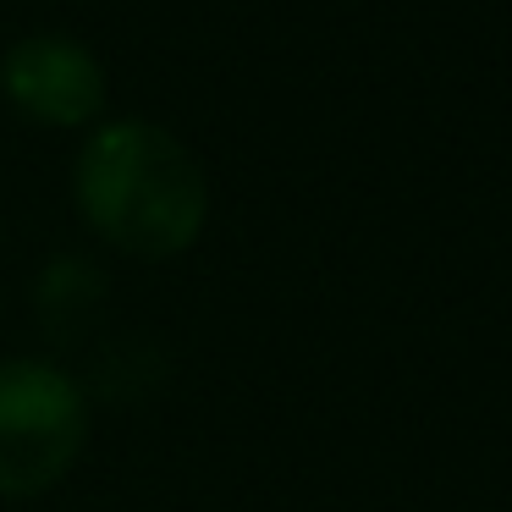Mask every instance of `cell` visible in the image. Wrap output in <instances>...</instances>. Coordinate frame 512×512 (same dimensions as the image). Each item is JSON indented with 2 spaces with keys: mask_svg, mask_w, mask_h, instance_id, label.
Here are the masks:
<instances>
[{
  "mask_svg": "<svg viewBox=\"0 0 512 512\" xmlns=\"http://www.w3.org/2000/svg\"><path fill=\"white\" fill-rule=\"evenodd\" d=\"M72 199L100 243L133 259L188 254L210 221V182L193 149L144 116L94 127L72 166Z\"/></svg>",
  "mask_w": 512,
  "mask_h": 512,
  "instance_id": "1",
  "label": "cell"
},
{
  "mask_svg": "<svg viewBox=\"0 0 512 512\" xmlns=\"http://www.w3.org/2000/svg\"><path fill=\"white\" fill-rule=\"evenodd\" d=\"M89 446V391L50 358L0 364V496L56 490Z\"/></svg>",
  "mask_w": 512,
  "mask_h": 512,
  "instance_id": "2",
  "label": "cell"
},
{
  "mask_svg": "<svg viewBox=\"0 0 512 512\" xmlns=\"http://www.w3.org/2000/svg\"><path fill=\"white\" fill-rule=\"evenodd\" d=\"M0 94L34 127H94L105 111V67L83 39L28 34L0 56Z\"/></svg>",
  "mask_w": 512,
  "mask_h": 512,
  "instance_id": "3",
  "label": "cell"
},
{
  "mask_svg": "<svg viewBox=\"0 0 512 512\" xmlns=\"http://www.w3.org/2000/svg\"><path fill=\"white\" fill-rule=\"evenodd\" d=\"M78 265L83 259H56V265L45 270V281H39V314H45L50 331H72L105 292V276H94V270L83 276V287H72V281H78Z\"/></svg>",
  "mask_w": 512,
  "mask_h": 512,
  "instance_id": "4",
  "label": "cell"
}]
</instances>
